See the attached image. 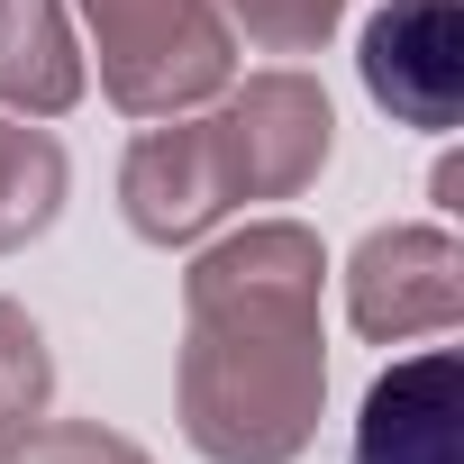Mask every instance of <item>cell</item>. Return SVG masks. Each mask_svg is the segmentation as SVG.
Listing matches in <instances>:
<instances>
[{
  "label": "cell",
  "instance_id": "obj_10",
  "mask_svg": "<svg viewBox=\"0 0 464 464\" xmlns=\"http://www.w3.org/2000/svg\"><path fill=\"white\" fill-rule=\"evenodd\" d=\"M46 401H55V355H46V337L19 301H0V437L46 419Z\"/></svg>",
  "mask_w": 464,
  "mask_h": 464
},
{
  "label": "cell",
  "instance_id": "obj_5",
  "mask_svg": "<svg viewBox=\"0 0 464 464\" xmlns=\"http://www.w3.org/2000/svg\"><path fill=\"white\" fill-rule=\"evenodd\" d=\"M346 319L373 346L446 337L464 319V256L446 227H373L346 265Z\"/></svg>",
  "mask_w": 464,
  "mask_h": 464
},
{
  "label": "cell",
  "instance_id": "obj_3",
  "mask_svg": "<svg viewBox=\"0 0 464 464\" xmlns=\"http://www.w3.org/2000/svg\"><path fill=\"white\" fill-rule=\"evenodd\" d=\"M119 209L146 246H191L237 209V164L218 146V119H155L119 164Z\"/></svg>",
  "mask_w": 464,
  "mask_h": 464
},
{
  "label": "cell",
  "instance_id": "obj_6",
  "mask_svg": "<svg viewBox=\"0 0 464 464\" xmlns=\"http://www.w3.org/2000/svg\"><path fill=\"white\" fill-rule=\"evenodd\" d=\"M355 64H364V92L401 128L446 137L464 110V10L455 0H392V10H373Z\"/></svg>",
  "mask_w": 464,
  "mask_h": 464
},
{
  "label": "cell",
  "instance_id": "obj_12",
  "mask_svg": "<svg viewBox=\"0 0 464 464\" xmlns=\"http://www.w3.org/2000/svg\"><path fill=\"white\" fill-rule=\"evenodd\" d=\"M346 10H355V0H218V19L246 28L265 55H319Z\"/></svg>",
  "mask_w": 464,
  "mask_h": 464
},
{
  "label": "cell",
  "instance_id": "obj_4",
  "mask_svg": "<svg viewBox=\"0 0 464 464\" xmlns=\"http://www.w3.org/2000/svg\"><path fill=\"white\" fill-rule=\"evenodd\" d=\"M218 146L237 164V200H292L319 182L328 146H337V110L310 73H256V82H227L218 101Z\"/></svg>",
  "mask_w": 464,
  "mask_h": 464
},
{
  "label": "cell",
  "instance_id": "obj_8",
  "mask_svg": "<svg viewBox=\"0 0 464 464\" xmlns=\"http://www.w3.org/2000/svg\"><path fill=\"white\" fill-rule=\"evenodd\" d=\"M82 101V46L64 28V0H0V110L64 119Z\"/></svg>",
  "mask_w": 464,
  "mask_h": 464
},
{
  "label": "cell",
  "instance_id": "obj_11",
  "mask_svg": "<svg viewBox=\"0 0 464 464\" xmlns=\"http://www.w3.org/2000/svg\"><path fill=\"white\" fill-rule=\"evenodd\" d=\"M0 464H155V455L101 419H28L19 437H0Z\"/></svg>",
  "mask_w": 464,
  "mask_h": 464
},
{
  "label": "cell",
  "instance_id": "obj_1",
  "mask_svg": "<svg viewBox=\"0 0 464 464\" xmlns=\"http://www.w3.org/2000/svg\"><path fill=\"white\" fill-rule=\"evenodd\" d=\"M319 237L301 218H256L182 274V373L173 410L209 464H292L319 437Z\"/></svg>",
  "mask_w": 464,
  "mask_h": 464
},
{
  "label": "cell",
  "instance_id": "obj_2",
  "mask_svg": "<svg viewBox=\"0 0 464 464\" xmlns=\"http://www.w3.org/2000/svg\"><path fill=\"white\" fill-rule=\"evenodd\" d=\"M101 92L128 119H182L237 82V37L218 0H82Z\"/></svg>",
  "mask_w": 464,
  "mask_h": 464
},
{
  "label": "cell",
  "instance_id": "obj_7",
  "mask_svg": "<svg viewBox=\"0 0 464 464\" xmlns=\"http://www.w3.org/2000/svg\"><path fill=\"white\" fill-rule=\"evenodd\" d=\"M455 428H464V364L446 346L392 364L373 392H364V419H355V455L346 464H464L455 455Z\"/></svg>",
  "mask_w": 464,
  "mask_h": 464
},
{
  "label": "cell",
  "instance_id": "obj_9",
  "mask_svg": "<svg viewBox=\"0 0 464 464\" xmlns=\"http://www.w3.org/2000/svg\"><path fill=\"white\" fill-rule=\"evenodd\" d=\"M64 182H73V164H64V146L46 128L0 119V256L37 246L46 227L64 218Z\"/></svg>",
  "mask_w": 464,
  "mask_h": 464
}]
</instances>
